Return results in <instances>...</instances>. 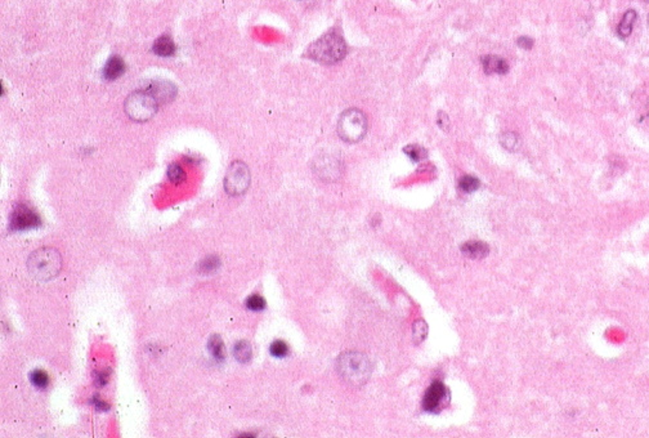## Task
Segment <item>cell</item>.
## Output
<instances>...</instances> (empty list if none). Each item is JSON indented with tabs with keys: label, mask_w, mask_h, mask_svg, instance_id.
Returning a JSON list of instances; mask_svg holds the SVG:
<instances>
[{
	"label": "cell",
	"mask_w": 649,
	"mask_h": 438,
	"mask_svg": "<svg viewBox=\"0 0 649 438\" xmlns=\"http://www.w3.org/2000/svg\"><path fill=\"white\" fill-rule=\"evenodd\" d=\"M314 170L321 179L334 181L342 174V161L333 155L321 156L314 164Z\"/></svg>",
	"instance_id": "9c48e42d"
},
{
	"label": "cell",
	"mask_w": 649,
	"mask_h": 438,
	"mask_svg": "<svg viewBox=\"0 0 649 438\" xmlns=\"http://www.w3.org/2000/svg\"><path fill=\"white\" fill-rule=\"evenodd\" d=\"M448 401H450V395L445 384L441 381H434L424 396L422 407L428 412H438L445 407Z\"/></svg>",
	"instance_id": "ba28073f"
},
{
	"label": "cell",
	"mask_w": 649,
	"mask_h": 438,
	"mask_svg": "<svg viewBox=\"0 0 649 438\" xmlns=\"http://www.w3.org/2000/svg\"><path fill=\"white\" fill-rule=\"evenodd\" d=\"M233 356L241 363L250 362L251 357H253V349H251L250 343H247L246 340L237 342L233 347Z\"/></svg>",
	"instance_id": "2e32d148"
},
{
	"label": "cell",
	"mask_w": 649,
	"mask_h": 438,
	"mask_svg": "<svg viewBox=\"0 0 649 438\" xmlns=\"http://www.w3.org/2000/svg\"><path fill=\"white\" fill-rule=\"evenodd\" d=\"M461 253L470 259H482L489 255L490 248L482 241H468L461 245Z\"/></svg>",
	"instance_id": "7c38bea8"
},
{
	"label": "cell",
	"mask_w": 649,
	"mask_h": 438,
	"mask_svg": "<svg viewBox=\"0 0 649 438\" xmlns=\"http://www.w3.org/2000/svg\"><path fill=\"white\" fill-rule=\"evenodd\" d=\"M347 54V44L342 35L335 30L310 44L307 49V56L310 60L324 65H333L342 61Z\"/></svg>",
	"instance_id": "7a4b0ae2"
},
{
	"label": "cell",
	"mask_w": 649,
	"mask_h": 438,
	"mask_svg": "<svg viewBox=\"0 0 649 438\" xmlns=\"http://www.w3.org/2000/svg\"><path fill=\"white\" fill-rule=\"evenodd\" d=\"M482 65L485 74H500L504 75L509 71V65L504 58L497 56H485L482 58Z\"/></svg>",
	"instance_id": "4fadbf2b"
},
{
	"label": "cell",
	"mask_w": 649,
	"mask_h": 438,
	"mask_svg": "<svg viewBox=\"0 0 649 438\" xmlns=\"http://www.w3.org/2000/svg\"><path fill=\"white\" fill-rule=\"evenodd\" d=\"M438 125H440L442 129H447L450 127V121H448V116L446 115L445 113H440L438 114Z\"/></svg>",
	"instance_id": "f1b7e54d"
},
{
	"label": "cell",
	"mask_w": 649,
	"mask_h": 438,
	"mask_svg": "<svg viewBox=\"0 0 649 438\" xmlns=\"http://www.w3.org/2000/svg\"><path fill=\"white\" fill-rule=\"evenodd\" d=\"M125 72V62L119 56H112L103 67V78L112 81L120 78Z\"/></svg>",
	"instance_id": "8fae6325"
},
{
	"label": "cell",
	"mask_w": 649,
	"mask_h": 438,
	"mask_svg": "<svg viewBox=\"0 0 649 438\" xmlns=\"http://www.w3.org/2000/svg\"><path fill=\"white\" fill-rule=\"evenodd\" d=\"M269 351H271V355H272L273 357H277V358H284L289 355L288 344L285 343V342H282V340H276V342H273V343L271 344Z\"/></svg>",
	"instance_id": "603a6c76"
},
{
	"label": "cell",
	"mask_w": 649,
	"mask_h": 438,
	"mask_svg": "<svg viewBox=\"0 0 649 438\" xmlns=\"http://www.w3.org/2000/svg\"><path fill=\"white\" fill-rule=\"evenodd\" d=\"M152 52L160 57H170L176 53V44L169 35H163L153 43Z\"/></svg>",
	"instance_id": "5bb4252c"
},
{
	"label": "cell",
	"mask_w": 649,
	"mask_h": 438,
	"mask_svg": "<svg viewBox=\"0 0 649 438\" xmlns=\"http://www.w3.org/2000/svg\"><path fill=\"white\" fill-rule=\"evenodd\" d=\"M426 335H428V326H426V323L422 320L415 322L414 330H412V337H414L415 342L416 343H421V342H424Z\"/></svg>",
	"instance_id": "cb8c5ba5"
},
{
	"label": "cell",
	"mask_w": 649,
	"mask_h": 438,
	"mask_svg": "<svg viewBox=\"0 0 649 438\" xmlns=\"http://www.w3.org/2000/svg\"><path fill=\"white\" fill-rule=\"evenodd\" d=\"M207 348L210 353L217 361H223L226 358V349H224L223 340L221 339L219 335H213L207 342Z\"/></svg>",
	"instance_id": "e0dca14e"
},
{
	"label": "cell",
	"mask_w": 649,
	"mask_h": 438,
	"mask_svg": "<svg viewBox=\"0 0 649 438\" xmlns=\"http://www.w3.org/2000/svg\"><path fill=\"white\" fill-rule=\"evenodd\" d=\"M480 186V182L477 177L473 176H464L460 178L459 181V187L460 190L464 191L466 193H471L474 191H477Z\"/></svg>",
	"instance_id": "d6986e66"
},
{
	"label": "cell",
	"mask_w": 649,
	"mask_h": 438,
	"mask_svg": "<svg viewBox=\"0 0 649 438\" xmlns=\"http://www.w3.org/2000/svg\"><path fill=\"white\" fill-rule=\"evenodd\" d=\"M518 46L523 48V49H531L532 46H533V40L528 36H520L519 39L517 40Z\"/></svg>",
	"instance_id": "83f0119b"
},
{
	"label": "cell",
	"mask_w": 649,
	"mask_h": 438,
	"mask_svg": "<svg viewBox=\"0 0 649 438\" xmlns=\"http://www.w3.org/2000/svg\"><path fill=\"white\" fill-rule=\"evenodd\" d=\"M110 379V370H104V371H98L95 372L94 375V380H95V386L98 387H103L109 383Z\"/></svg>",
	"instance_id": "4316f807"
},
{
	"label": "cell",
	"mask_w": 649,
	"mask_h": 438,
	"mask_svg": "<svg viewBox=\"0 0 649 438\" xmlns=\"http://www.w3.org/2000/svg\"><path fill=\"white\" fill-rule=\"evenodd\" d=\"M336 370L351 386H363L371 376L370 360L361 352L348 351L336 360Z\"/></svg>",
	"instance_id": "6da1fadb"
},
{
	"label": "cell",
	"mask_w": 649,
	"mask_h": 438,
	"mask_svg": "<svg viewBox=\"0 0 649 438\" xmlns=\"http://www.w3.org/2000/svg\"><path fill=\"white\" fill-rule=\"evenodd\" d=\"M648 23H649V17H648Z\"/></svg>",
	"instance_id": "4dcf8cb0"
},
{
	"label": "cell",
	"mask_w": 649,
	"mask_h": 438,
	"mask_svg": "<svg viewBox=\"0 0 649 438\" xmlns=\"http://www.w3.org/2000/svg\"><path fill=\"white\" fill-rule=\"evenodd\" d=\"M635 21H636V12H635L634 9H629V11L623 15L622 20H621L620 25H618L617 27V34L620 35L621 38L625 39L627 38V36H630Z\"/></svg>",
	"instance_id": "9a60e30c"
},
{
	"label": "cell",
	"mask_w": 649,
	"mask_h": 438,
	"mask_svg": "<svg viewBox=\"0 0 649 438\" xmlns=\"http://www.w3.org/2000/svg\"><path fill=\"white\" fill-rule=\"evenodd\" d=\"M30 380L39 389H45L49 384L48 375L43 370H34L31 372V375H30Z\"/></svg>",
	"instance_id": "7402d4cb"
},
{
	"label": "cell",
	"mask_w": 649,
	"mask_h": 438,
	"mask_svg": "<svg viewBox=\"0 0 649 438\" xmlns=\"http://www.w3.org/2000/svg\"><path fill=\"white\" fill-rule=\"evenodd\" d=\"M246 307L250 311H263L265 308V300L260 295H251L246 299Z\"/></svg>",
	"instance_id": "d4e9b609"
},
{
	"label": "cell",
	"mask_w": 649,
	"mask_h": 438,
	"mask_svg": "<svg viewBox=\"0 0 649 438\" xmlns=\"http://www.w3.org/2000/svg\"><path fill=\"white\" fill-rule=\"evenodd\" d=\"M219 264H221V263H219L218 257H207L206 259L202 260L201 271L205 272V273H210V272L217 271Z\"/></svg>",
	"instance_id": "484cf974"
},
{
	"label": "cell",
	"mask_w": 649,
	"mask_h": 438,
	"mask_svg": "<svg viewBox=\"0 0 649 438\" xmlns=\"http://www.w3.org/2000/svg\"><path fill=\"white\" fill-rule=\"evenodd\" d=\"M146 92L152 95L158 103H167L176 98L177 88L174 84L168 81H153L146 88Z\"/></svg>",
	"instance_id": "30bf717a"
},
{
	"label": "cell",
	"mask_w": 649,
	"mask_h": 438,
	"mask_svg": "<svg viewBox=\"0 0 649 438\" xmlns=\"http://www.w3.org/2000/svg\"><path fill=\"white\" fill-rule=\"evenodd\" d=\"M500 142L509 151H518L520 148V137L514 132H506L500 137Z\"/></svg>",
	"instance_id": "ac0fdd59"
},
{
	"label": "cell",
	"mask_w": 649,
	"mask_h": 438,
	"mask_svg": "<svg viewBox=\"0 0 649 438\" xmlns=\"http://www.w3.org/2000/svg\"><path fill=\"white\" fill-rule=\"evenodd\" d=\"M250 186V170L242 161H235L228 167L224 177V190L231 196H240Z\"/></svg>",
	"instance_id": "8992f818"
},
{
	"label": "cell",
	"mask_w": 649,
	"mask_h": 438,
	"mask_svg": "<svg viewBox=\"0 0 649 438\" xmlns=\"http://www.w3.org/2000/svg\"><path fill=\"white\" fill-rule=\"evenodd\" d=\"M158 102L146 90H138L128 95L124 102V110L129 119L138 123L148 121L156 115Z\"/></svg>",
	"instance_id": "5b68a950"
},
{
	"label": "cell",
	"mask_w": 649,
	"mask_h": 438,
	"mask_svg": "<svg viewBox=\"0 0 649 438\" xmlns=\"http://www.w3.org/2000/svg\"><path fill=\"white\" fill-rule=\"evenodd\" d=\"M41 226V219L39 214L25 204L17 205L11 214L9 230L11 231H27Z\"/></svg>",
	"instance_id": "52a82bcc"
},
{
	"label": "cell",
	"mask_w": 649,
	"mask_h": 438,
	"mask_svg": "<svg viewBox=\"0 0 649 438\" xmlns=\"http://www.w3.org/2000/svg\"><path fill=\"white\" fill-rule=\"evenodd\" d=\"M62 268V257L55 248H40L35 250L27 259V271L39 281H48L60 273Z\"/></svg>",
	"instance_id": "3957f363"
},
{
	"label": "cell",
	"mask_w": 649,
	"mask_h": 438,
	"mask_svg": "<svg viewBox=\"0 0 649 438\" xmlns=\"http://www.w3.org/2000/svg\"><path fill=\"white\" fill-rule=\"evenodd\" d=\"M93 404H94L95 409H97L98 411H107V410H110V406L107 405V402H104V401L102 400H98V398H93Z\"/></svg>",
	"instance_id": "f546056e"
},
{
	"label": "cell",
	"mask_w": 649,
	"mask_h": 438,
	"mask_svg": "<svg viewBox=\"0 0 649 438\" xmlns=\"http://www.w3.org/2000/svg\"><path fill=\"white\" fill-rule=\"evenodd\" d=\"M339 137L347 143H357L367 133V119L361 110L349 108L340 115L338 121Z\"/></svg>",
	"instance_id": "277c9868"
},
{
	"label": "cell",
	"mask_w": 649,
	"mask_h": 438,
	"mask_svg": "<svg viewBox=\"0 0 649 438\" xmlns=\"http://www.w3.org/2000/svg\"><path fill=\"white\" fill-rule=\"evenodd\" d=\"M403 152H405L406 155H407L408 157L415 162L421 161V160H424L426 157V150L425 148H422L421 146H419V144H410V146H406V147L403 148Z\"/></svg>",
	"instance_id": "ffe728a7"
},
{
	"label": "cell",
	"mask_w": 649,
	"mask_h": 438,
	"mask_svg": "<svg viewBox=\"0 0 649 438\" xmlns=\"http://www.w3.org/2000/svg\"><path fill=\"white\" fill-rule=\"evenodd\" d=\"M168 178L172 182L173 185H181L182 182L186 179V173H184L183 168L178 164H172L168 168Z\"/></svg>",
	"instance_id": "44dd1931"
}]
</instances>
